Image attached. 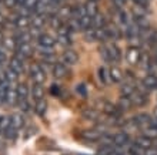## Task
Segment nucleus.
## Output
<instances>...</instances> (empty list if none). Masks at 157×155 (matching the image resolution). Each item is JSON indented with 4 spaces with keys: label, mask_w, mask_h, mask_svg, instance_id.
Instances as JSON below:
<instances>
[{
    "label": "nucleus",
    "mask_w": 157,
    "mask_h": 155,
    "mask_svg": "<svg viewBox=\"0 0 157 155\" xmlns=\"http://www.w3.org/2000/svg\"><path fill=\"white\" fill-rule=\"evenodd\" d=\"M29 74H30V78L33 80V83L43 84L46 81V71L41 67V64H39V63H33V64L30 65Z\"/></svg>",
    "instance_id": "nucleus-1"
},
{
    "label": "nucleus",
    "mask_w": 157,
    "mask_h": 155,
    "mask_svg": "<svg viewBox=\"0 0 157 155\" xmlns=\"http://www.w3.org/2000/svg\"><path fill=\"white\" fill-rule=\"evenodd\" d=\"M33 54H34V49L30 43H17L16 56L21 57L23 60H27V58L33 57Z\"/></svg>",
    "instance_id": "nucleus-2"
},
{
    "label": "nucleus",
    "mask_w": 157,
    "mask_h": 155,
    "mask_svg": "<svg viewBox=\"0 0 157 155\" xmlns=\"http://www.w3.org/2000/svg\"><path fill=\"white\" fill-rule=\"evenodd\" d=\"M97 108L101 110L104 114H107L109 117H114V115H120L121 111L119 110V107L114 105L110 101H97Z\"/></svg>",
    "instance_id": "nucleus-3"
},
{
    "label": "nucleus",
    "mask_w": 157,
    "mask_h": 155,
    "mask_svg": "<svg viewBox=\"0 0 157 155\" xmlns=\"http://www.w3.org/2000/svg\"><path fill=\"white\" fill-rule=\"evenodd\" d=\"M141 58V51L140 47H128L127 51H126V60L130 65H139Z\"/></svg>",
    "instance_id": "nucleus-4"
},
{
    "label": "nucleus",
    "mask_w": 157,
    "mask_h": 155,
    "mask_svg": "<svg viewBox=\"0 0 157 155\" xmlns=\"http://www.w3.org/2000/svg\"><path fill=\"white\" fill-rule=\"evenodd\" d=\"M150 121H151V115L146 114V113H140V114H136L130 120V123L136 128H146V127L150 125Z\"/></svg>",
    "instance_id": "nucleus-5"
},
{
    "label": "nucleus",
    "mask_w": 157,
    "mask_h": 155,
    "mask_svg": "<svg viewBox=\"0 0 157 155\" xmlns=\"http://www.w3.org/2000/svg\"><path fill=\"white\" fill-rule=\"evenodd\" d=\"M133 105L136 107H144L149 102V93H143L140 90H134V93L130 95Z\"/></svg>",
    "instance_id": "nucleus-6"
},
{
    "label": "nucleus",
    "mask_w": 157,
    "mask_h": 155,
    "mask_svg": "<svg viewBox=\"0 0 157 155\" xmlns=\"http://www.w3.org/2000/svg\"><path fill=\"white\" fill-rule=\"evenodd\" d=\"M47 24V14H40V13H33L30 16V27L43 30Z\"/></svg>",
    "instance_id": "nucleus-7"
},
{
    "label": "nucleus",
    "mask_w": 157,
    "mask_h": 155,
    "mask_svg": "<svg viewBox=\"0 0 157 155\" xmlns=\"http://www.w3.org/2000/svg\"><path fill=\"white\" fill-rule=\"evenodd\" d=\"M106 34H107V39L109 40H119L120 37H121V30L117 24L112 23V21H107L106 26L103 27Z\"/></svg>",
    "instance_id": "nucleus-8"
},
{
    "label": "nucleus",
    "mask_w": 157,
    "mask_h": 155,
    "mask_svg": "<svg viewBox=\"0 0 157 155\" xmlns=\"http://www.w3.org/2000/svg\"><path fill=\"white\" fill-rule=\"evenodd\" d=\"M77 61H78L77 53H76L73 49H69V47H67V49L64 50V53L62 54V63H64L66 65H75V64H77Z\"/></svg>",
    "instance_id": "nucleus-9"
},
{
    "label": "nucleus",
    "mask_w": 157,
    "mask_h": 155,
    "mask_svg": "<svg viewBox=\"0 0 157 155\" xmlns=\"http://www.w3.org/2000/svg\"><path fill=\"white\" fill-rule=\"evenodd\" d=\"M36 40H37V44L39 46H43V47H50V49H53L54 44L57 43V41H56V39H54L53 36H50L49 33H44V31H41Z\"/></svg>",
    "instance_id": "nucleus-10"
},
{
    "label": "nucleus",
    "mask_w": 157,
    "mask_h": 155,
    "mask_svg": "<svg viewBox=\"0 0 157 155\" xmlns=\"http://www.w3.org/2000/svg\"><path fill=\"white\" fill-rule=\"evenodd\" d=\"M130 144V135L127 132H117L113 135V145L117 148H124Z\"/></svg>",
    "instance_id": "nucleus-11"
},
{
    "label": "nucleus",
    "mask_w": 157,
    "mask_h": 155,
    "mask_svg": "<svg viewBox=\"0 0 157 155\" xmlns=\"http://www.w3.org/2000/svg\"><path fill=\"white\" fill-rule=\"evenodd\" d=\"M9 67H10V68H13L17 74H19V76H20V74L25 73V60L14 54V56L9 60Z\"/></svg>",
    "instance_id": "nucleus-12"
},
{
    "label": "nucleus",
    "mask_w": 157,
    "mask_h": 155,
    "mask_svg": "<svg viewBox=\"0 0 157 155\" xmlns=\"http://www.w3.org/2000/svg\"><path fill=\"white\" fill-rule=\"evenodd\" d=\"M80 137L86 141H90V142H96V141H100V137H101V132L99 130H83L80 132Z\"/></svg>",
    "instance_id": "nucleus-13"
},
{
    "label": "nucleus",
    "mask_w": 157,
    "mask_h": 155,
    "mask_svg": "<svg viewBox=\"0 0 157 155\" xmlns=\"http://www.w3.org/2000/svg\"><path fill=\"white\" fill-rule=\"evenodd\" d=\"M53 77L60 80V78H64L69 74V68L64 63H54L53 64Z\"/></svg>",
    "instance_id": "nucleus-14"
},
{
    "label": "nucleus",
    "mask_w": 157,
    "mask_h": 155,
    "mask_svg": "<svg viewBox=\"0 0 157 155\" xmlns=\"http://www.w3.org/2000/svg\"><path fill=\"white\" fill-rule=\"evenodd\" d=\"M107 49H109V54H110V60L112 63H117L121 60V50L116 43H107Z\"/></svg>",
    "instance_id": "nucleus-15"
},
{
    "label": "nucleus",
    "mask_w": 157,
    "mask_h": 155,
    "mask_svg": "<svg viewBox=\"0 0 157 155\" xmlns=\"http://www.w3.org/2000/svg\"><path fill=\"white\" fill-rule=\"evenodd\" d=\"M13 26L19 30H23V29H29L30 27V17H26V16H13Z\"/></svg>",
    "instance_id": "nucleus-16"
},
{
    "label": "nucleus",
    "mask_w": 157,
    "mask_h": 155,
    "mask_svg": "<svg viewBox=\"0 0 157 155\" xmlns=\"http://www.w3.org/2000/svg\"><path fill=\"white\" fill-rule=\"evenodd\" d=\"M13 37L16 39L17 43H30V41L33 40L32 33H30V30H27V29H23V30L17 29V33Z\"/></svg>",
    "instance_id": "nucleus-17"
},
{
    "label": "nucleus",
    "mask_w": 157,
    "mask_h": 155,
    "mask_svg": "<svg viewBox=\"0 0 157 155\" xmlns=\"http://www.w3.org/2000/svg\"><path fill=\"white\" fill-rule=\"evenodd\" d=\"M82 117H83V120H86V121H99L100 113H99V110H96V108H84V110L82 111Z\"/></svg>",
    "instance_id": "nucleus-18"
},
{
    "label": "nucleus",
    "mask_w": 157,
    "mask_h": 155,
    "mask_svg": "<svg viewBox=\"0 0 157 155\" xmlns=\"http://www.w3.org/2000/svg\"><path fill=\"white\" fill-rule=\"evenodd\" d=\"M109 77H110V81H113V83H121L124 76H123V71L119 67L112 65L110 70H109Z\"/></svg>",
    "instance_id": "nucleus-19"
},
{
    "label": "nucleus",
    "mask_w": 157,
    "mask_h": 155,
    "mask_svg": "<svg viewBox=\"0 0 157 155\" xmlns=\"http://www.w3.org/2000/svg\"><path fill=\"white\" fill-rule=\"evenodd\" d=\"M141 84L147 88V90H157V76L154 74H149L141 80Z\"/></svg>",
    "instance_id": "nucleus-20"
},
{
    "label": "nucleus",
    "mask_w": 157,
    "mask_h": 155,
    "mask_svg": "<svg viewBox=\"0 0 157 155\" xmlns=\"http://www.w3.org/2000/svg\"><path fill=\"white\" fill-rule=\"evenodd\" d=\"M30 94H32V97H33L34 101L43 100V98H44V88H43V86H41V84L34 83L33 87H32V90H30Z\"/></svg>",
    "instance_id": "nucleus-21"
},
{
    "label": "nucleus",
    "mask_w": 157,
    "mask_h": 155,
    "mask_svg": "<svg viewBox=\"0 0 157 155\" xmlns=\"http://www.w3.org/2000/svg\"><path fill=\"white\" fill-rule=\"evenodd\" d=\"M10 124H12L14 128L20 130L25 127V117L21 113H14V114L10 115Z\"/></svg>",
    "instance_id": "nucleus-22"
},
{
    "label": "nucleus",
    "mask_w": 157,
    "mask_h": 155,
    "mask_svg": "<svg viewBox=\"0 0 157 155\" xmlns=\"http://www.w3.org/2000/svg\"><path fill=\"white\" fill-rule=\"evenodd\" d=\"M99 2H94V0H87L84 3V9H86V14L90 17H94L97 13H99V6H97Z\"/></svg>",
    "instance_id": "nucleus-23"
},
{
    "label": "nucleus",
    "mask_w": 157,
    "mask_h": 155,
    "mask_svg": "<svg viewBox=\"0 0 157 155\" xmlns=\"http://www.w3.org/2000/svg\"><path fill=\"white\" fill-rule=\"evenodd\" d=\"M17 101H19V95H17V91L9 87L4 102H6L7 105H10V107H16V105H17Z\"/></svg>",
    "instance_id": "nucleus-24"
},
{
    "label": "nucleus",
    "mask_w": 157,
    "mask_h": 155,
    "mask_svg": "<svg viewBox=\"0 0 157 155\" xmlns=\"http://www.w3.org/2000/svg\"><path fill=\"white\" fill-rule=\"evenodd\" d=\"M3 80H6L9 84H13V83H16L17 80H19V74L13 68L7 67V68L3 70Z\"/></svg>",
    "instance_id": "nucleus-25"
},
{
    "label": "nucleus",
    "mask_w": 157,
    "mask_h": 155,
    "mask_svg": "<svg viewBox=\"0 0 157 155\" xmlns=\"http://www.w3.org/2000/svg\"><path fill=\"white\" fill-rule=\"evenodd\" d=\"M117 107H119L120 111H128V110H132L133 102H132V100H130V97L121 95V97L119 98V101H117Z\"/></svg>",
    "instance_id": "nucleus-26"
},
{
    "label": "nucleus",
    "mask_w": 157,
    "mask_h": 155,
    "mask_svg": "<svg viewBox=\"0 0 157 155\" xmlns=\"http://www.w3.org/2000/svg\"><path fill=\"white\" fill-rule=\"evenodd\" d=\"M134 144H137L139 147H141L143 149H149V148L153 147V139L147 138L146 135L141 134L140 137H136V139H134Z\"/></svg>",
    "instance_id": "nucleus-27"
},
{
    "label": "nucleus",
    "mask_w": 157,
    "mask_h": 155,
    "mask_svg": "<svg viewBox=\"0 0 157 155\" xmlns=\"http://www.w3.org/2000/svg\"><path fill=\"white\" fill-rule=\"evenodd\" d=\"M117 16H119V21H120V24H121V27H123V29L133 21V17L130 16V14H128L124 9H121V10H119V12H117Z\"/></svg>",
    "instance_id": "nucleus-28"
},
{
    "label": "nucleus",
    "mask_w": 157,
    "mask_h": 155,
    "mask_svg": "<svg viewBox=\"0 0 157 155\" xmlns=\"http://www.w3.org/2000/svg\"><path fill=\"white\" fill-rule=\"evenodd\" d=\"M34 113L39 117H44L46 115V113H47V101H46L44 98L36 101V104H34Z\"/></svg>",
    "instance_id": "nucleus-29"
},
{
    "label": "nucleus",
    "mask_w": 157,
    "mask_h": 155,
    "mask_svg": "<svg viewBox=\"0 0 157 155\" xmlns=\"http://www.w3.org/2000/svg\"><path fill=\"white\" fill-rule=\"evenodd\" d=\"M83 16H86V9H84V4H76V6H71V17L73 19H82Z\"/></svg>",
    "instance_id": "nucleus-30"
},
{
    "label": "nucleus",
    "mask_w": 157,
    "mask_h": 155,
    "mask_svg": "<svg viewBox=\"0 0 157 155\" xmlns=\"http://www.w3.org/2000/svg\"><path fill=\"white\" fill-rule=\"evenodd\" d=\"M106 23H107V19H106V16L101 14V13H97V14L93 17V27H94V29H103L104 26H106Z\"/></svg>",
    "instance_id": "nucleus-31"
},
{
    "label": "nucleus",
    "mask_w": 157,
    "mask_h": 155,
    "mask_svg": "<svg viewBox=\"0 0 157 155\" xmlns=\"http://www.w3.org/2000/svg\"><path fill=\"white\" fill-rule=\"evenodd\" d=\"M57 14L62 17L63 20H69L71 17V6H59L57 9Z\"/></svg>",
    "instance_id": "nucleus-32"
},
{
    "label": "nucleus",
    "mask_w": 157,
    "mask_h": 155,
    "mask_svg": "<svg viewBox=\"0 0 157 155\" xmlns=\"http://www.w3.org/2000/svg\"><path fill=\"white\" fill-rule=\"evenodd\" d=\"M97 74H99V80L100 83L103 84V86H107L109 84V80H110V77H109V71L106 67H99V70H97Z\"/></svg>",
    "instance_id": "nucleus-33"
},
{
    "label": "nucleus",
    "mask_w": 157,
    "mask_h": 155,
    "mask_svg": "<svg viewBox=\"0 0 157 155\" xmlns=\"http://www.w3.org/2000/svg\"><path fill=\"white\" fill-rule=\"evenodd\" d=\"M56 41H57L60 46H63V47H70L71 46V36L70 34H57V39H56Z\"/></svg>",
    "instance_id": "nucleus-34"
},
{
    "label": "nucleus",
    "mask_w": 157,
    "mask_h": 155,
    "mask_svg": "<svg viewBox=\"0 0 157 155\" xmlns=\"http://www.w3.org/2000/svg\"><path fill=\"white\" fill-rule=\"evenodd\" d=\"M83 37H84V40L87 43H94L97 41V36H96V29L94 27H90V29H87L83 31Z\"/></svg>",
    "instance_id": "nucleus-35"
},
{
    "label": "nucleus",
    "mask_w": 157,
    "mask_h": 155,
    "mask_svg": "<svg viewBox=\"0 0 157 155\" xmlns=\"http://www.w3.org/2000/svg\"><path fill=\"white\" fill-rule=\"evenodd\" d=\"M97 155H114V145L101 144V147L97 149Z\"/></svg>",
    "instance_id": "nucleus-36"
},
{
    "label": "nucleus",
    "mask_w": 157,
    "mask_h": 155,
    "mask_svg": "<svg viewBox=\"0 0 157 155\" xmlns=\"http://www.w3.org/2000/svg\"><path fill=\"white\" fill-rule=\"evenodd\" d=\"M3 134V137L6 139H10V141H13V139H16V137H17V128H14V127L10 124V125L6 128V130L2 132Z\"/></svg>",
    "instance_id": "nucleus-37"
},
{
    "label": "nucleus",
    "mask_w": 157,
    "mask_h": 155,
    "mask_svg": "<svg viewBox=\"0 0 157 155\" xmlns=\"http://www.w3.org/2000/svg\"><path fill=\"white\" fill-rule=\"evenodd\" d=\"M134 90H136V84L124 83L123 86L120 87V94H121V95H127V97H130V95L134 93Z\"/></svg>",
    "instance_id": "nucleus-38"
},
{
    "label": "nucleus",
    "mask_w": 157,
    "mask_h": 155,
    "mask_svg": "<svg viewBox=\"0 0 157 155\" xmlns=\"http://www.w3.org/2000/svg\"><path fill=\"white\" fill-rule=\"evenodd\" d=\"M16 91H17L19 98H27L30 94L29 87H27V84H25V83H20V84L16 87Z\"/></svg>",
    "instance_id": "nucleus-39"
},
{
    "label": "nucleus",
    "mask_w": 157,
    "mask_h": 155,
    "mask_svg": "<svg viewBox=\"0 0 157 155\" xmlns=\"http://www.w3.org/2000/svg\"><path fill=\"white\" fill-rule=\"evenodd\" d=\"M2 44H3L4 49H7V50H16L17 41L14 37H4L3 40H2Z\"/></svg>",
    "instance_id": "nucleus-40"
},
{
    "label": "nucleus",
    "mask_w": 157,
    "mask_h": 155,
    "mask_svg": "<svg viewBox=\"0 0 157 155\" xmlns=\"http://www.w3.org/2000/svg\"><path fill=\"white\" fill-rule=\"evenodd\" d=\"M78 23H80V27H82V30L84 31V30L90 29V27H93V17L90 16H83L82 19H78Z\"/></svg>",
    "instance_id": "nucleus-41"
},
{
    "label": "nucleus",
    "mask_w": 157,
    "mask_h": 155,
    "mask_svg": "<svg viewBox=\"0 0 157 155\" xmlns=\"http://www.w3.org/2000/svg\"><path fill=\"white\" fill-rule=\"evenodd\" d=\"M9 87H10V84H9L6 80H2V81H0V105H2L4 102V100H6V94H7Z\"/></svg>",
    "instance_id": "nucleus-42"
},
{
    "label": "nucleus",
    "mask_w": 157,
    "mask_h": 155,
    "mask_svg": "<svg viewBox=\"0 0 157 155\" xmlns=\"http://www.w3.org/2000/svg\"><path fill=\"white\" fill-rule=\"evenodd\" d=\"M143 135H146L150 139H157V127L149 125L146 128H143Z\"/></svg>",
    "instance_id": "nucleus-43"
},
{
    "label": "nucleus",
    "mask_w": 157,
    "mask_h": 155,
    "mask_svg": "<svg viewBox=\"0 0 157 155\" xmlns=\"http://www.w3.org/2000/svg\"><path fill=\"white\" fill-rule=\"evenodd\" d=\"M99 53H100V56H101V58H103L104 61L112 63V60H110V54H109V49H107V43H101V44H100Z\"/></svg>",
    "instance_id": "nucleus-44"
},
{
    "label": "nucleus",
    "mask_w": 157,
    "mask_h": 155,
    "mask_svg": "<svg viewBox=\"0 0 157 155\" xmlns=\"http://www.w3.org/2000/svg\"><path fill=\"white\" fill-rule=\"evenodd\" d=\"M146 149H143L141 147H139L137 144H128V154L130 155H144Z\"/></svg>",
    "instance_id": "nucleus-45"
},
{
    "label": "nucleus",
    "mask_w": 157,
    "mask_h": 155,
    "mask_svg": "<svg viewBox=\"0 0 157 155\" xmlns=\"http://www.w3.org/2000/svg\"><path fill=\"white\" fill-rule=\"evenodd\" d=\"M17 107L20 108L21 113H29L30 111V104L27 101V98H19V101H17Z\"/></svg>",
    "instance_id": "nucleus-46"
},
{
    "label": "nucleus",
    "mask_w": 157,
    "mask_h": 155,
    "mask_svg": "<svg viewBox=\"0 0 157 155\" xmlns=\"http://www.w3.org/2000/svg\"><path fill=\"white\" fill-rule=\"evenodd\" d=\"M76 93H77L82 98H87V97H89V93H87V87L84 86L83 83H80V84H76Z\"/></svg>",
    "instance_id": "nucleus-47"
},
{
    "label": "nucleus",
    "mask_w": 157,
    "mask_h": 155,
    "mask_svg": "<svg viewBox=\"0 0 157 155\" xmlns=\"http://www.w3.org/2000/svg\"><path fill=\"white\" fill-rule=\"evenodd\" d=\"M50 94L53 95V97H60L62 95V90H60V86L53 83L52 86H50Z\"/></svg>",
    "instance_id": "nucleus-48"
},
{
    "label": "nucleus",
    "mask_w": 157,
    "mask_h": 155,
    "mask_svg": "<svg viewBox=\"0 0 157 155\" xmlns=\"http://www.w3.org/2000/svg\"><path fill=\"white\" fill-rule=\"evenodd\" d=\"M3 4H4V7H7V9H16L19 6V2L17 0H3Z\"/></svg>",
    "instance_id": "nucleus-49"
},
{
    "label": "nucleus",
    "mask_w": 157,
    "mask_h": 155,
    "mask_svg": "<svg viewBox=\"0 0 157 155\" xmlns=\"http://www.w3.org/2000/svg\"><path fill=\"white\" fill-rule=\"evenodd\" d=\"M132 2L136 6H140V7H144V9H149V4H150V0H132Z\"/></svg>",
    "instance_id": "nucleus-50"
},
{
    "label": "nucleus",
    "mask_w": 157,
    "mask_h": 155,
    "mask_svg": "<svg viewBox=\"0 0 157 155\" xmlns=\"http://www.w3.org/2000/svg\"><path fill=\"white\" fill-rule=\"evenodd\" d=\"M36 3H37V0H25V2H23V6L27 7V9H30V10H34Z\"/></svg>",
    "instance_id": "nucleus-51"
},
{
    "label": "nucleus",
    "mask_w": 157,
    "mask_h": 155,
    "mask_svg": "<svg viewBox=\"0 0 157 155\" xmlns=\"http://www.w3.org/2000/svg\"><path fill=\"white\" fill-rule=\"evenodd\" d=\"M6 61H7V54H6V51L3 49H0V63L3 64Z\"/></svg>",
    "instance_id": "nucleus-52"
},
{
    "label": "nucleus",
    "mask_w": 157,
    "mask_h": 155,
    "mask_svg": "<svg viewBox=\"0 0 157 155\" xmlns=\"http://www.w3.org/2000/svg\"><path fill=\"white\" fill-rule=\"evenodd\" d=\"M144 155H157V148L151 147V148H149V149H146Z\"/></svg>",
    "instance_id": "nucleus-53"
},
{
    "label": "nucleus",
    "mask_w": 157,
    "mask_h": 155,
    "mask_svg": "<svg viewBox=\"0 0 157 155\" xmlns=\"http://www.w3.org/2000/svg\"><path fill=\"white\" fill-rule=\"evenodd\" d=\"M6 151V144L3 141H0V152H4Z\"/></svg>",
    "instance_id": "nucleus-54"
},
{
    "label": "nucleus",
    "mask_w": 157,
    "mask_h": 155,
    "mask_svg": "<svg viewBox=\"0 0 157 155\" xmlns=\"http://www.w3.org/2000/svg\"><path fill=\"white\" fill-rule=\"evenodd\" d=\"M50 2H52L53 4H56V6H60V4H62L64 0H50Z\"/></svg>",
    "instance_id": "nucleus-55"
},
{
    "label": "nucleus",
    "mask_w": 157,
    "mask_h": 155,
    "mask_svg": "<svg viewBox=\"0 0 157 155\" xmlns=\"http://www.w3.org/2000/svg\"><path fill=\"white\" fill-rule=\"evenodd\" d=\"M4 23H6V17H4L3 14H2V13H0V26H3Z\"/></svg>",
    "instance_id": "nucleus-56"
},
{
    "label": "nucleus",
    "mask_w": 157,
    "mask_h": 155,
    "mask_svg": "<svg viewBox=\"0 0 157 155\" xmlns=\"http://www.w3.org/2000/svg\"><path fill=\"white\" fill-rule=\"evenodd\" d=\"M154 64L157 65V46H154Z\"/></svg>",
    "instance_id": "nucleus-57"
},
{
    "label": "nucleus",
    "mask_w": 157,
    "mask_h": 155,
    "mask_svg": "<svg viewBox=\"0 0 157 155\" xmlns=\"http://www.w3.org/2000/svg\"><path fill=\"white\" fill-rule=\"evenodd\" d=\"M154 117H157V107L154 108Z\"/></svg>",
    "instance_id": "nucleus-58"
},
{
    "label": "nucleus",
    "mask_w": 157,
    "mask_h": 155,
    "mask_svg": "<svg viewBox=\"0 0 157 155\" xmlns=\"http://www.w3.org/2000/svg\"><path fill=\"white\" fill-rule=\"evenodd\" d=\"M17 2H19V4H23V2H25V0H17Z\"/></svg>",
    "instance_id": "nucleus-59"
},
{
    "label": "nucleus",
    "mask_w": 157,
    "mask_h": 155,
    "mask_svg": "<svg viewBox=\"0 0 157 155\" xmlns=\"http://www.w3.org/2000/svg\"><path fill=\"white\" fill-rule=\"evenodd\" d=\"M0 3H3V0H0Z\"/></svg>",
    "instance_id": "nucleus-60"
},
{
    "label": "nucleus",
    "mask_w": 157,
    "mask_h": 155,
    "mask_svg": "<svg viewBox=\"0 0 157 155\" xmlns=\"http://www.w3.org/2000/svg\"><path fill=\"white\" fill-rule=\"evenodd\" d=\"M94 2H100V0H94Z\"/></svg>",
    "instance_id": "nucleus-61"
}]
</instances>
